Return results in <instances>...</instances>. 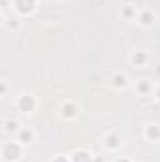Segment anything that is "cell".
<instances>
[{
    "mask_svg": "<svg viewBox=\"0 0 160 162\" xmlns=\"http://www.w3.org/2000/svg\"><path fill=\"white\" fill-rule=\"evenodd\" d=\"M29 100H32L29 94H23V96H21V100H19V108H21L25 113H30V109L34 108V104H32V102L29 104Z\"/></svg>",
    "mask_w": 160,
    "mask_h": 162,
    "instance_id": "obj_1",
    "label": "cell"
},
{
    "mask_svg": "<svg viewBox=\"0 0 160 162\" xmlns=\"http://www.w3.org/2000/svg\"><path fill=\"white\" fill-rule=\"evenodd\" d=\"M17 126H19V122L17 121H8L6 122V130H8V132H13V130H17Z\"/></svg>",
    "mask_w": 160,
    "mask_h": 162,
    "instance_id": "obj_2",
    "label": "cell"
},
{
    "mask_svg": "<svg viewBox=\"0 0 160 162\" xmlns=\"http://www.w3.org/2000/svg\"><path fill=\"white\" fill-rule=\"evenodd\" d=\"M113 81H115V85H117V87H119V85H121V87H125V85H126L125 76H115V77H113Z\"/></svg>",
    "mask_w": 160,
    "mask_h": 162,
    "instance_id": "obj_3",
    "label": "cell"
},
{
    "mask_svg": "<svg viewBox=\"0 0 160 162\" xmlns=\"http://www.w3.org/2000/svg\"><path fill=\"white\" fill-rule=\"evenodd\" d=\"M158 98H160V92H158Z\"/></svg>",
    "mask_w": 160,
    "mask_h": 162,
    "instance_id": "obj_4",
    "label": "cell"
}]
</instances>
